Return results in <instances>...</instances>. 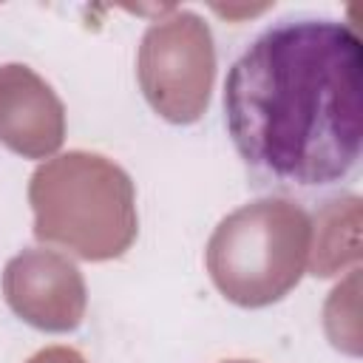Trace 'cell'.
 I'll list each match as a JSON object with an SVG mask.
<instances>
[{
	"label": "cell",
	"mask_w": 363,
	"mask_h": 363,
	"mask_svg": "<svg viewBox=\"0 0 363 363\" xmlns=\"http://www.w3.org/2000/svg\"><path fill=\"white\" fill-rule=\"evenodd\" d=\"M224 128L258 184L284 193L340 187L363 150V43L326 14L264 26L230 62Z\"/></svg>",
	"instance_id": "6da1fadb"
},
{
	"label": "cell",
	"mask_w": 363,
	"mask_h": 363,
	"mask_svg": "<svg viewBox=\"0 0 363 363\" xmlns=\"http://www.w3.org/2000/svg\"><path fill=\"white\" fill-rule=\"evenodd\" d=\"M224 363H250V360H224Z\"/></svg>",
	"instance_id": "7a4b0ae2"
}]
</instances>
